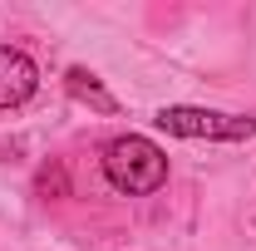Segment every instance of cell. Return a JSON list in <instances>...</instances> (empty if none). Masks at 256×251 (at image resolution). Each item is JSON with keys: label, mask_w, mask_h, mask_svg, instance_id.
<instances>
[{"label": "cell", "mask_w": 256, "mask_h": 251, "mask_svg": "<svg viewBox=\"0 0 256 251\" xmlns=\"http://www.w3.org/2000/svg\"><path fill=\"white\" fill-rule=\"evenodd\" d=\"M98 162H104L108 188L124 192V197H153V192L168 182V153H162L153 138H143V133L108 138Z\"/></svg>", "instance_id": "1"}, {"label": "cell", "mask_w": 256, "mask_h": 251, "mask_svg": "<svg viewBox=\"0 0 256 251\" xmlns=\"http://www.w3.org/2000/svg\"><path fill=\"white\" fill-rule=\"evenodd\" d=\"M158 128L178 133V138H222V143H236V138H252L256 124L252 118H236V114H212V108H162Z\"/></svg>", "instance_id": "2"}, {"label": "cell", "mask_w": 256, "mask_h": 251, "mask_svg": "<svg viewBox=\"0 0 256 251\" xmlns=\"http://www.w3.org/2000/svg\"><path fill=\"white\" fill-rule=\"evenodd\" d=\"M40 89V64L20 44H0V108H20Z\"/></svg>", "instance_id": "3"}, {"label": "cell", "mask_w": 256, "mask_h": 251, "mask_svg": "<svg viewBox=\"0 0 256 251\" xmlns=\"http://www.w3.org/2000/svg\"><path fill=\"white\" fill-rule=\"evenodd\" d=\"M64 89H69V94L79 98V104L98 108V114H118V98L108 94V89L98 84V79L89 74V69H69V74H64Z\"/></svg>", "instance_id": "4"}, {"label": "cell", "mask_w": 256, "mask_h": 251, "mask_svg": "<svg viewBox=\"0 0 256 251\" xmlns=\"http://www.w3.org/2000/svg\"><path fill=\"white\" fill-rule=\"evenodd\" d=\"M34 188H40V197H50V192H54V197H64V168H60V162L40 168V182H34Z\"/></svg>", "instance_id": "5"}]
</instances>
